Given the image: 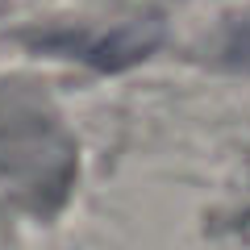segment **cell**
<instances>
[{
	"label": "cell",
	"instance_id": "cell-1",
	"mask_svg": "<svg viewBox=\"0 0 250 250\" xmlns=\"http://www.w3.org/2000/svg\"><path fill=\"white\" fill-rule=\"evenodd\" d=\"M238 59H246V62H250V29L242 34V42H238Z\"/></svg>",
	"mask_w": 250,
	"mask_h": 250
}]
</instances>
